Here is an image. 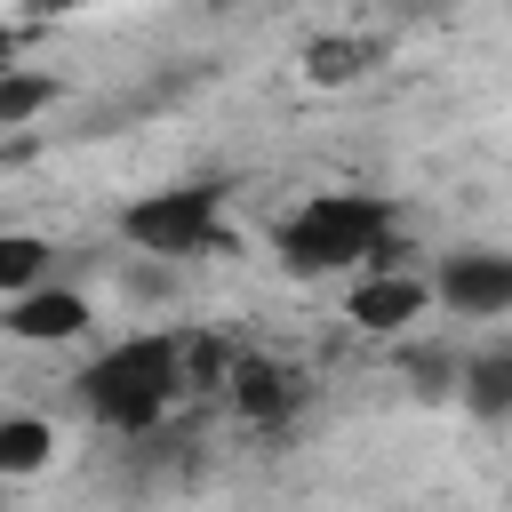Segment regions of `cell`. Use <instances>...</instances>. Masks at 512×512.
I'll list each match as a JSON object with an SVG mask.
<instances>
[{
    "label": "cell",
    "instance_id": "cell-1",
    "mask_svg": "<svg viewBox=\"0 0 512 512\" xmlns=\"http://www.w3.org/2000/svg\"><path fill=\"white\" fill-rule=\"evenodd\" d=\"M392 232H400V208H392L384 192H312V200L272 232V248H280L288 272L320 280V272H344V264L368 272V256H376Z\"/></svg>",
    "mask_w": 512,
    "mask_h": 512
},
{
    "label": "cell",
    "instance_id": "cell-2",
    "mask_svg": "<svg viewBox=\"0 0 512 512\" xmlns=\"http://www.w3.org/2000/svg\"><path fill=\"white\" fill-rule=\"evenodd\" d=\"M80 400L112 432H152L184 400V344L176 336H128L80 368Z\"/></svg>",
    "mask_w": 512,
    "mask_h": 512
},
{
    "label": "cell",
    "instance_id": "cell-3",
    "mask_svg": "<svg viewBox=\"0 0 512 512\" xmlns=\"http://www.w3.org/2000/svg\"><path fill=\"white\" fill-rule=\"evenodd\" d=\"M120 232H128L144 256H216V248H232V232H224V192H216V184L144 192V200H128Z\"/></svg>",
    "mask_w": 512,
    "mask_h": 512
},
{
    "label": "cell",
    "instance_id": "cell-4",
    "mask_svg": "<svg viewBox=\"0 0 512 512\" xmlns=\"http://www.w3.org/2000/svg\"><path fill=\"white\" fill-rule=\"evenodd\" d=\"M432 296H440L456 320H504V312H512V256H504V248H456V256L432 272Z\"/></svg>",
    "mask_w": 512,
    "mask_h": 512
},
{
    "label": "cell",
    "instance_id": "cell-5",
    "mask_svg": "<svg viewBox=\"0 0 512 512\" xmlns=\"http://www.w3.org/2000/svg\"><path fill=\"white\" fill-rule=\"evenodd\" d=\"M224 400L248 416V424H288L296 408H304V376L288 368V360H264V352H240V368H232V384H224Z\"/></svg>",
    "mask_w": 512,
    "mask_h": 512
},
{
    "label": "cell",
    "instance_id": "cell-6",
    "mask_svg": "<svg viewBox=\"0 0 512 512\" xmlns=\"http://www.w3.org/2000/svg\"><path fill=\"white\" fill-rule=\"evenodd\" d=\"M424 304H432L424 280H408V272H368V280L352 288V328H360V336H400Z\"/></svg>",
    "mask_w": 512,
    "mask_h": 512
},
{
    "label": "cell",
    "instance_id": "cell-7",
    "mask_svg": "<svg viewBox=\"0 0 512 512\" xmlns=\"http://www.w3.org/2000/svg\"><path fill=\"white\" fill-rule=\"evenodd\" d=\"M16 344H72L88 328V296L72 288H32V296H8V320H0Z\"/></svg>",
    "mask_w": 512,
    "mask_h": 512
},
{
    "label": "cell",
    "instance_id": "cell-8",
    "mask_svg": "<svg viewBox=\"0 0 512 512\" xmlns=\"http://www.w3.org/2000/svg\"><path fill=\"white\" fill-rule=\"evenodd\" d=\"M456 400H464L472 416H488V424H496V416H512V352H504V344H496V352H472V360H464Z\"/></svg>",
    "mask_w": 512,
    "mask_h": 512
},
{
    "label": "cell",
    "instance_id": "cell-9",
    "mask_svg": "<svg viewBox=\"0 0 512 512\" xmlns=\"http://www.w3.org/2000/svg\"><path fill=\"white\" fill-rule=\"evenodd\" d=\"M48 456H56V432L40 416H0V480H32L48 472Z\"/></svg>",
    "mask_w": 512,
    "mask_h": 512
},
{
    "label": "cell",
    "instance_id": "cell-10",
    "mask_svg": "<svg viewBox=\"0 0 512 512\" xmlns=\"http://www.w3.org/2000/svg\"><path fill=\"white\" fill-rule=\"evenodd\" d=\"M400 376H408L424 400H456V384H464V352H448V344H408V352H400Z\"/></svg>",
    "mask_w": 512,
    "mask_h": 512
},
{
    "label": "cell",
    "instance_id": "cell-11",
    "mask_svg": "<svg viewBox=\"0 0 512 512\" xmlns=\"http://www.w3.org/2000/svg\"><path fill=\"white\" fill-rule=\"evenodd\" d=\"M56 96H64V88H56L48 72H24V64H8V72H0V128H24V120H40Z\"/></svg>",
    "mask_w": 512,
    "mask_h": 512
},
{
    "label": "cell",
    "instance_id": "cell-12",
    "mask_svg": "<svg viewBox=\"0 0 512 512\" xmlns=\"http://www.w3.org/2000/svg\"><path fill=\"white\" fill-rule=\"evenodd\" d=\"M48 280V240L40 232H0V296H32Z\"/></svg>",
    "mask_w": 512,
    "mask_h": 512
},
{
    "label": "cell",
    "instance_id": "cell-13",
    "mask_svg": "<svg viewBox=\"0 0 512 512\" xmlns=\"http://www.w3.org/2000/svg\"><path fill=\"white\" fill-rule=\"evenodd\" d=\"M368 40H312L304 48V80H328V88H344V80H360L368 72Z\"/></svg>",
    "mask_w": 512,
    "mask_h": 512
},
{
    "label": "cell",
    "instance_id": "cell-14",
    "mask_svg": "<svg viewBox=\"0 0 512 512\" xmlns=\"http://www.w3.org/2000/svg\"><path fill=\"white\" fill-rule=\"evenodd\" d=\"M16 48H24V32H16V24H0V72L16 64Z\"/></svg>",
    "mask_w": 512,
    "mask_h": 512
}]
</instances>
